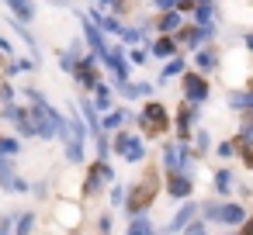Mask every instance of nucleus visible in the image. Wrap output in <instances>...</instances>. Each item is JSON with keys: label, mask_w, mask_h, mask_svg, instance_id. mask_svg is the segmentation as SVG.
<instances>
[]
</instances>
